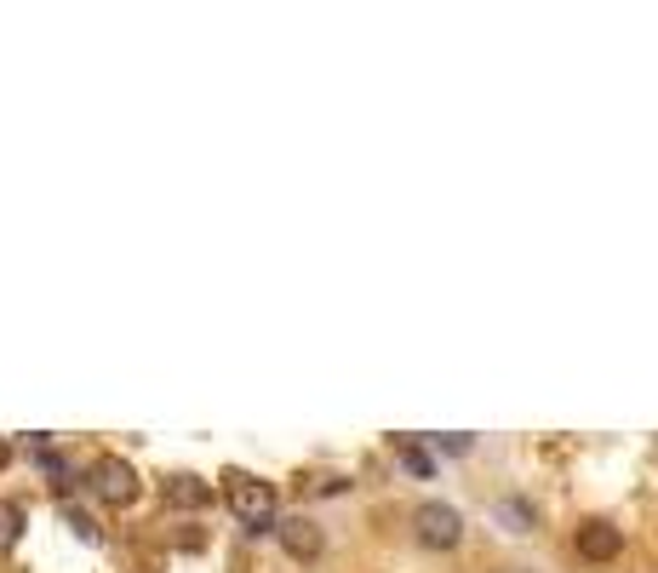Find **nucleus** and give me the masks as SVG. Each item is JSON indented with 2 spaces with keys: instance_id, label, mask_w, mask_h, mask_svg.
Here are the masks:
<instances>
[{
  "instance_id": "39448f33",
  "label": "nucleus",
  "mask_w": 658,
  "mask_h": 573,
  "mask_svg": "<svg viewBox=\"0 0 658 573\" xmlns=\"http://www.w3.org/2000/svg\"><path fill=\"white\" fill-rule=\"evenodd\" d=\"M573 545H578V557H585V562H613V557L624 551V534L613 528V522L596 516V522H585V528H578Z\"/></svg>"
},
{
  "instance_id": "1a4fd4ad",
  "label": "nucleus",
  "mask_w": 658,
  "mask_h": 573,
  "mask_svg": "<svg viewBox=\"0 0 658 573\" xmlns=\"http://www.w3.org/2000/svg\"><path fill=\"white\" fill-rule=\"evenodd\" d=\"M401 465H407V470H413V477H436V459H429V454H424V447H413V442H407V447H401Z\"/></svg>"
},
{
  "instance_id": "f8f14e48",
  "label": "nucleus",
  "mask_w": 658,
  "mask_h": 573,
  "mask_svg": "<svg viewBox=\"0 0 658 573\" xmlns=\"http://www.w3.org/2000/svg\"><path fill=\"white\" fill-rule=\"evenodd\" d=\"M12 465V442H0V470H7Z\"/></svg>"
},
{
  "instance_id": "0eeeda50",
  "label": "nucleus",
  "mask_w": 658,
  "mask_h": 573,
  "mask_svg": "<svg viewBox=\"0 0 658 573\" xmlns=\"http://www.w3.org/2000/svg\"><path fill=\"white\" fill-rule=\"evenodd\" d=\"M23 522H30V516H23V505H18V500H0V557H7L12 545L23 539Z\"/></svg>"
},
{
  "instance_id": "6e6552de",
  "label": "nucleus",
  "mask_w": 658,
  "mask_h": 573,
  "mask_svg": "<svg viewBox=\"0 0 658 573\" xmlns=\"http://www.w3.org/2000/svg\"><path fill=\"white\" fill-rule=\"evenodd\" d=\"M498 516L510 522V534H533V511H527L521 500H504V505H498Z\"/></svg>"
},
{
  "instance_id": "9d476101",
  "label": "nucleus",
  "mask_w": 658,
  "mask_h": 573,
  "mask_svg": "<svg viewBox=\"0 0 658 573\" xmlns=\"http://www.w3.org/2000/svg\"><path fill=\"white\" fill-rule=\"evenodd\" d=\"M441 454H470V431H452V436H436Z\"/></svg>"
},
{
  "instance_id": "423d86ee",
  "label": "nucleus",
  "mask_w": 658,
  "mask_h": 573,
  "mask_svg": "<svg viewBox=\"0 0 658 573\" xmlns=\"http://www.w3.org/2000/svg\"><path fill=\"white\" fill-rule=\"evenodd\" d=\"M161 493H166V505H172V511H207V505H212V482L189 477V470L166 477V482H161Z\"/></svg>"
},
{
  "instance_id": "f257e3e1",
  "label": "nucleus",
  "mask_w": 658,
  "mask_h": 573,
  "mask_svg": "<svg viewBox=\"0 0 658 573\" xmlns=\"http://www.w3.org/2000/svg\"><path fill=\"white\" fill-rule=\"evenodd\" d=\"M223 493H230V511L241 516V528L258 539V534H275V488L246 477V470H230L223 477Z\"/></svg>"
},
{
  "instance_id": "f03ea898",
  "label": "nucleus",
  "mask_w": 658,
  "mask_h": 573,
  "mask_svg": "<svg viewBox=\"0 0 658 573\" xmlns=\"http://www.w3.org/2000/svg\"><path fill=\"white\" fill-rule=\"evenodd\" d=\"M413 528H418V545H429V551H452V545L464 539V516L441 500H429V505L413 511Z\"/></svg>"
},
{
  "instance_id": "20e7f679",
  "label": "nucleus",
  "mask_w": 658,
  "mask_h": 573,
  "mask_svg": "<svg viewBox=\"0 0 658 573\" xmlns=\"http://www.w3.org/2000/svg\"><path fill=\"white\" fill-rule=\"evenodd\" d=\"M275 539H281V551L292 562H315L326 551V534L315 528L310 516H287V522H275Z\"/></svg>"
},
{
  "instance_id": "7ed1b4c3",
  "label": "nucleus",
  "mask_w": 658,
  "mask_h": 573,
  "mask_svg": "<svg viewBox=\"0 0 658 573\" xmlns=\"http://www.w3.org/2000/svg\"><path fill=\"white\" fill-rule=\"evenodd\" d=\"M86 477H92V493H97L104 505H132V500H138V470L126 465V459H115V454H104V459L86 470Z\"/></svg>"
},
{
  "instance_id": "9b49d317",
  "label": "nucleus",
  "mask_w": 658,
  "mask_h": 573,
  "mask_svg": "<svg viewBox=\"0 0 658 573\" xmlns=\"http://www.w3.org/2000/svg\"><path fill=\"white\" fill-rule=\"evenodd\" d=\"M64 522H69V528L81 534V539H97V528H92V516H81V511H74V505L64 511Z\"/></svg>"
}]
</instances>
